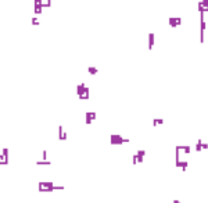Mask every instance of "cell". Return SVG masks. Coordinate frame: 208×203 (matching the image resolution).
Segmentation results:
<instances>
[{
    "label": "cell",
    "mask_w": 208,
    "mask_h": 203,
    "mask_svg": "<svg viewBox=\"0 0 208 203\" xmlns=\"http://www.w3.org/2000/svg\"><path fill=\"white\" fill-rule=\"evenodd\" d=\"M129 142H130V139L122 138L121 135H115V134L111 135V143L112 145H122V143H129Z\"/></svg>",
    "instance_id": "6da1fadb"
},
{
    "label": "cell",
    "mask_w": 208,
    "mask_h": 203,
    "mask_svg": "<svg viewBox=\"0 0 208 203\" xmlns=\"http://www.w3.org/2000/svg\"><path fill=\"white\" fill-rule=\"evenodd\" d=\"M207 28V22L204 20V13H200V42H204V31Z\"/></svg>",
    "instance_id": "7a4b0ae2"
},
{
    "label": "cell",
    "mask_w": 208,
    "mask_h": 203,
    "mask_svg": "<svg viewBox=\"0 0 208 203\" xmlns=\"http://www.w3.org/2000/svg\"><path fill=\"white\" fill-rule=\"evenodd\" d=\"M168 22L172 28H176V26L182 25V18H180V17H169Z\"/></svg>",
    "instance_id": "3957f363"
},
{
    "label": "cell",
    "mask_w": 208,
    "mask_h": 203,
    "mask_svg": "<svg viewBox=\"0 0 208 203\" xmlns=\"http://www.w3.org/2000/svg\"><path fill=\"white\" fill-rule=\"evenodd\" d=\"M86 124H90L93 120H96V113L94 111H86Z\"/></svg>",
    "instance_id": "277c9868"
},
{
    "label": "cell",
    "mask_w": 208,
    "mask_h": 203,
    "mask_svg": "<svg viewBox=\"0 0 208 203\" xmlns=\"http://www.w3.org/2000/svg\"><path fill=\"white\" fill-rule=\"evenodd\" d=\"M154 39H155V35H154L153 32H150V34H148V50H151V49H153Z\"/></svg>",
    "instance_id": "5b68a950"
},
{
    "label": "cell",
    "mask_w": 208,
    "mask_h": 203,
    "mask_svg": "<svg viewBox=\"0 0 208 203\" xmlns=\"http://www.w3.org/2000/svg\"><path fill=\"white\" fill-rule=\"evenodd\" d=\"M58 139H61V140H65L67 139V132H64V128L61 127H58Z\"/></svg>",
    "instance_id": "8992f818"
},
{
    "label": "cell",
    "mask_w": 208,
    "mask_h": 203,
    "mask_svg": "<svg viewBox=\"0 0 208 203\" xmlns=\"http://www.w3.org/2000/svg\"><path fill=\"white\" fill-rule=\"evenodd\" d=\"M137 161L139 163H142L143 161V159H144V156H146V150H143V149H140V150H137Z\"/></svg>",
    "instance_id": "52a82bcc"
},
{
    "label": "cell",
    "mask_w": 208,
    "mask_h": 203,
    "mask_svg": "<svg viewBox=\"0 0 208 203\" xmlns=\"http://www.w3.org/2000/svg\"><path fill=\"white\" fill-rule=\"evenodd\" d=\"M51 161L50 160H38L36 161V166H50Z\"/></svg>",
    "instance_id": "ba28073f"
},
{
    "label": "cell",
    "mask_w": 208,
    "mask_h": 203,
    "mask_svg": "<svg viewBox=\"0 0 208 203\" xmlns=\"http://www.w3.org/2000/svg\"><path fill=\"white\" fill-rule=\"evenodd\" d=\"M42 11H43V7H42V6H33V13L36 14H42Z\"/></svg>",
    "instance_id": "9c48e42d"
},
{
    "label": "cell",
    "mask_w": 208,
    "mask_h": 203,
    "mask_svg": "<svg viewBox=\"0 0 208 203\" xmlns=\"http://www.w3.org/2000/svg\"><path fill=\"white\" fill-rule=\"evenodd\" d=\"M88 72L92 74V75H96L97 72H99V70H97L96 67H88Z\"/></svg>",
    "instance_id": "30bf717a"
},
{
    "label": "cell",
    "mask_w": 208,
    "mask_h": 203,
    "mask_svg": "<svg viewBox=\"0 0 208 203\" xmlns=\"http://www.w3.org/2000/svg\"><path fill=\"white\" fill-rule=\"evenodd\" d=\"M203 150V140L198 139L197 140V145H196V152H201Z\"/></svg>",
    "instance_id": "8fae6325"
},
{
    "label": "cell",
    "mask_w": 208,
    "mask_h": 203,
    "mask_svg": "<svg viewBox=\"0 0 208 203\" xmlns=\"http://www.w3.org/2000/svg\"><path fill=\"white\" fill-rule=\"evenodd\" d=\"M0 164H8V157H6L4 154H0Z\"/></svg>",
    "instance_id": "7c38bea8"
},
{
    "label": "cell",
    "mask_w": 208,
    "mask_h": 203,
    "mask_svg": "<svg viewBox=\"0 0 208 203\" xmlns=\"http://www.w3.org/2000/svg\"><path fill=\"white\" fill-rule=\"evenodd\" d=\"M51 6V0H43V4H42V7H50Z\"/></svg>",
    "instance_id": "4fadbf2b"
},
{
    "label": "cell",
    "mask_w": 208,
    "mask_h": 203,
    "mask_svg": "<svg viewBox=\"0 0 208 203\" xmlns=\"http://www.w3.org/2000/svg\"><path fill=\"white\" fill-rule=\"evenodd\" d=\"M31 22H32V25H39V24H40V21H39V20L36 18V17H32Z\"/></svg>",
    "instance_id": "5bb4252c"
},
{
    "label": "cell",
    "mask_w": 208,
    "mask_h": 203,
    "mask_svg": "<svg viewBox=\"0 0 208 203\" xmlns=\"http://www.w3.org/2000/svg\"><path fill=\"white\" fill-rule=\"evenodd\" d=\"M187 166H189V163H187L186 160H182V171H186V170H187Z\"/></svg>",
    "instance_id": "9a60e30c"
},
{
    "label": "cell",
    "mask_w": 208,
    "mask_h": 203,
    "mask_svg": "<svg viewBox=\"0 0 208 203\" xmlns=\"http://www.w3.org/2000/svg\"><path fill=\"white\" fill-rule=\"evenodd\" d=\"M182 149H183V152H185L186 153V154H189V153H190V149H192V148H190V146H182Z\"/></svg>",
    "instance_id": "2e32d148"
},
{
    "label": "cell",
    "mask_w": 208,
    "mask_h": 203,
    "mask_svg": "<svg viewBox=\"0 0 208 203\" xmlns=\"http://www.w3.org/2000/svg\"><path fill=\"white\" fill-rule=\"evenodd\" d=\"M132 163H133V166H136V163H137V154L136 153L132 156Z\"/></svg>",
    "instance_id": "e0dca14e"
},
{
    "label": "cell",
    "mask_w": 208,
    "mask_h": 203,
    "mask_svg": "<svg viewBox=\"0 0 208 203\" xmlns=\"http://www.w3.org/2000/svg\"><path fill=\"white\" fill-rule=\"evenodd\" d=\"M43 4V0H35L33 2V6H42Z\"/></svg>",
    "instance_id": "ac0fdd59"
},
{
    "label": "cell",
    "mask_w": 208,
    "mask_h": 203,
    "mask_svg": "<svg viewBox=\"0 0 208 203\" xmlns=\"http://www.w3.org/2000/svg\"><path fill=\"white\" fill-rule=\"evenodd\" d=\"M2 153H3V154H4V156H6V157H8V149H7V148H4V149H3V150H2Z\"/></svg>",
    "instance_id": "d6986e66"
},
{
    "label": "cell",
    "mask_w": 208,
    "mask_h": 203,
    "mask_svg": "<svg viewBox=\"0 0 208 203\" xmlns=\"http://www.w3.org/2000/svg\"><path fill=\"white\" fill-rule=\"evenodd\" d=\"M203 149H208V143H204L203 142Z\"/></svg>",
    "instance_id": "ffe728a7"
},
{
    "label": "cell",
    "mask_w": 208,
    "mask_h": 203,
    "mask_svg": "<svg viewBox=\"0 0 208 203\" xmlns=\"http://www.w3.org/2000/svg\"><path fill=\"white\" fill-rule=\"evenodd\" d=\"M201 2H203V3H207V4H208V0H201Z\"/></svg>",
    "instance_id": "44dd1931"
}]
</instances>
